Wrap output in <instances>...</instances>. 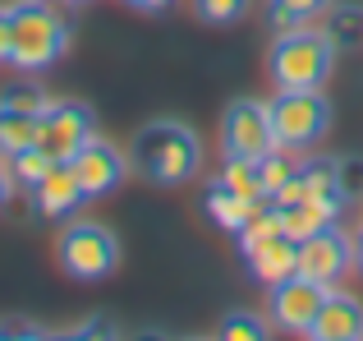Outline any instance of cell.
<instances>
[{
    "label": "cell",
    "instance_id": "obj_1",
    "mask_svg": "<svg viewBox=\"0 0 363 341\" xmlns=\"http://www.w3.org/2000/svg\"><path fill=\"white\" fill-rule=\"evenodd\" d=\"M129 166L157 189L189 185V180L203 170V139H198L184 120H147V125L133 134Z\"/></svg>",
    "mask_w": 363,
    "mask_h": 341
},
{
    "label": "cell",
    "instance_id": "obj_2",
    "mask_svg": "<svg viewBox=\"0 0 363 341\" xmlns=\"http://www.w3.org/2000/svg\"><path fill=\"white\" fill-rule=\"evenodd\" d=\"M9 18H14V51H9V65L23 70V74L51 70L74 42L69 18L60 14V0H14V5H9Z\"/></svg>",
    "mask_w": 363,
    "mask_h": 341
},
{
    "label": "cell",
    "instance_id": "obj_3",
    "mask_svg": "<svg viewBox=\"0 0 363 341\" xmlns=\"http://www.w3.org/2000/svg\"><path fill=\"white\" fill-rule=\"evenodd\" d=\"M331 70H336V42L327 28H290L276 33L272 51H267V74L276 88H327Z\"/></svg>",
    "mask_w": 363,
    "mask_h": 341
},
{
    "label": "cell",
    "instance_id": "obj_4",
    "mask_svg": "<svg viewBox=\"0 0 363 341\" xmlns=\"http://www.w3.org/2000/svg\"><path fill=\"white\" fill-rule=\"evenodd\" d=\"M55 263L69 281H106L120 268V240L111 226L69 217L65 231L55 235Z\"/></svg>",
    "mask_w": 363,
    "mask_h": 341
},
{
    "label": "cell",
    "instance_id": "obj_5",
    "mask_svg": "<svg viewBox=\"0 0 363 341\" xmlns=\"http://www.w3.org/2000/svg\"><path fill=\"white\" fill-rule=\"evenodd\" d=\"M272 129L276 144L303 153L331 129V97L322 88H276L272 97Z\"/></svg>",
    "mask_w": 363,
    "mask_h": 341
},
{
    "label": "cell",
    "instance_id": "obj_6",
    "mask_svg": "<svg viewBox=\"0 0 363 341\" xmlns=\"http://www.w3.org/2000/svg\"><path fill=\"white\" fill-rule=\"evenodd\" d=\"M276 148V129H272V102L262 97H235L221 116V153L225 157H248L257 162L262 153Z\"/></svg>",
    "mask_w": 363,
    "mask_h": 341
},
{
    "label": "cell",
    "instance_id": "obj_7",
    "mask_svg": "<svg viewBox=\"0 0 363 341\" xmlns=\"http://www.w3.org/2000/svg\"><path fill=\"white\" fill-rule=\"evenodd\" d=\"M327 291H331L327 281H313V277H303V272L267 286V318H272V328L276 332L308 337V328H313V318H318Z\"/></svg>",
    "mask_w": 363,
    "mask_h": 341
},
{
    "label": "cell",
    "instance_id": "obj_8",
    "mask_svg": "<svg viewBox=\"0 0 363 341\" xmlns=\"http://www.w3.org/2000/svg\"><path fill=\"white\" fill-rule=\"evenodd\" d=\"M97 134V116H92L88 102H55L37 116V144L55 157V162H69L88 139Z\"/></svg>",
    "mask_w": 363,
    "mask_h": 341
},
{
    "label": "cell",
    "instance_id": "obj_9",
    "mask_svg": "<svg viewBox=\"0 0 363 341\" xmlns=\"http://www.w3.org/2000/svg\"><path fill=\"white\" fill-rule=\"evenodd\" d=\"M350 268H354V235H345L336 222H327L308 240H299V272L303 277L336 286Z\"/></svg>",
    "mask_w": 363,
    "mask_h": 341
},
{
    "label": "cell",
    "instance_id": "obj_10",
    "mask_svg": "<svg viewBox=\"0 0 363 341\" xmlns=\"http://www.w3.org/2000/svg\"><path fill=\"white\" fill-rule=\"evenodd\" d=\"M69 166H74V175H79V185H83V194H88V198L116 194V189L124 185V175L133 170L129 157H124L111 139H101V134H92L88 144L69 157Z\"/></svg>",
    "mask_w": 363,
    "mask_h": 341
},
{
    "label": "cell",
    "instance_id": "obj_11",
    "mask_svg": "<svg viewBox=\"0 0 363 341\" xmlns=\"http://www.w3.org/2000/svg\"><path fill=\"white\" fill-rule=\"evenodd\" d=\"M83 198L88 194H83V185H79V175H74L69 162H55L33 185V207H37V217H46V222H69V217L83 207Z\"/></svg>",
    "mask_w": 363,
    "mask_h": 341
},
{
    "label": "cell",
    "instance_id": "obj_12",
    "mask_svg": "<svg viewBox=\"0 0 363 341\" xmlns=\"http://www.w3.org/2000/svg\"><path fill=\"white\" fill-rule=\"evenodd\" d=\"M308 337L313 341H363V305L354 296L331 286L318 318H313V328H308Z\"/></svg>",
    "mask_w": 363,
    "mask_h": 341
},
{
    "label": "cell",
    "instance_id": "obj_13",
    "mask_svg": "<svg viewBox=\"0 0 363 341\" xmlns=\"http://www.w3.org/2000/svg\"><path fill=\"white\" fill-rule=\"evenodd\" d=\"M244 263H248V272H253L262 286H276V281H285V277L299 272V244H294L290 235H276V240L248 249Z\"/></svg>",
    "mask_w": 363,
    "mask_h": 341
},
{
    "label": "cell",
    "instance_id": "obj_14",
    "mask_svg": "<svg viewBox=\"0 0 363 341\" xmlns=\"http://www.w3.org/2000/svg\"><path fill=\"white\" fill-rule=\"evenodd\" d=\"M299 175H303V198L322 203L327 212H345L350 198L340 194V175H336V157H303L299 162Z\"/></svg>",
    "mask_w": 363,
    "mask_h": 341
},
{
    "label": "cell",
    "instance_id": "obj_15",
    "mask_svg": "<svg viewBox=\"0 0 363 341\" xmlns=\"http://www.w3.org/2000/svg\"><path fill=\"white\" fill-rule=\"evenodd\" d=\"M203 207H207V217H212L221 231H235V235H240L257 203H253V198H244V194H235L225 180H212V185H207V194H203Z\"/></svg>",
    "mask_w": 363,
    "mask_h": 341
},
{
    "label": "cell",
    "instance_id": "obj_16",
    "mask_svg": "<svg viewBox=\"0 0 363 341\" xmlns=\"http://www.w3.org/2000/svg\"><path fill=\"white\" fill-rule=\"evenodd\" d=\"M327 9H331V0H267L262 14H267V23H272V33H290V28L318 23Z\"/></svg>",
    "mask_w": 363,
    "mask_h": 341
},
{
    "label": "cell",
    "instance_id": "obj_17",
    "mask_svg": "<svg viewBox=\"0 0 363 341\" xmlns=\"http://www.w3.org/2000/svg\"><path fill=\"white\" fill-rule=\"evenodd\" d=\"M37 144V116L0 102V157H14Z\"/></svg>",
    "mask_w": 363,
    "mask_h": 341
},
{
    "label": "cell",
    "instance_id": "obj_18",
    "mask_svg": "<svg viewBox=\"0 0 363 341\" xmlns=\"http://www.w3.org/2000/svg\"><path fill=\"white\" fill-rule=\"evenodd\" d=\"M322 28H327V37L336 42V51H350V46L363 42V5H340V0H331V9L322 14Z\"/></svg>",
    "mask_w": 363,
    "mask_h": 341
},
{
    "label": "cell",
    "instance_id": "obj_19",
    "mask_svg": "<svg viewBox=\"0 0 363 341\" xmlns=\"http://www.w3.org/2000/svg\"><path fill=\"white\" fill-rule=\"evenodd\" d=\"M281 222H285V235L299 244V240H308L313 231H322L327 222H340V217H336V212H327L322 203H313V198H299V203L281 207Z\"/></svg>",
    "mask_w": 363,
    "mask_h": 341
},
{
    "label": "cell",
    "instance_id": "obj_20",
    "mask_svg": "<svg viewBox=\"0 0 363 341\" xmlns=\"http://www.w3.org/2000/svg\"><path fill=\"white\" fill-rule=\"evenodd\" d=\"M276 235H285L281 207H276L272 198H262V203L253 207V217H248V222H244V231H240V254L257 249V244H267V240H276Z\"/></svg>",
    "mask_w": 363,
    "mask_h": 341
},
{
    "label": "cell",
    "instance_id": "obj_21",
    "mask_svg": "<svg viewBox=\"0 0 363 341\" xmlns=\"http://www.w3.org/2000/svg\"><path fill=\"white\" fill-rule=\"evenodd\" d=\"M299 162H303V157H299V153H290V148H281V144H276L272 153H262V157H257V175H262L267 198H272L276 189L285 185V180H294V175H299Z\"/></svg>",
    "mask_w": 363,
    "mask_h": 341
},
{
    "label": "cell",
    "instance_id": "obj_22",
    "mask_svg": "<svg viewBox=\"0 0 363 341\" xmlns=\"http://www.w3.org/2000/svg\"><path fill=\"white\" fill-rule=\"evenodd\" d=\"M5 162H9V175H14V185H18V189H33V185H37V180H42V175H46V170H51V166H55V157H51V153H46V148H42V144H33V148H23V153H14V157H5Z\"/></svg>",
    "mask_w": 363,
    "mask_h": 341
},
{
    "label": "cell",
    "instance_id": "obj_23",
    "mask_svg": "<svg viewBox=\"0 0 363 341\" xmlns=\"http://www.w3.org/2000/svg\"><path fill=\"white\" fill-rule=\"evenodd\" d=\"M216 180H225L235 194L253 198V203H262V198H267L262 175H257V162H248V157H225V166H221V175H216Z\"/></svg>",
    "mask_w": 363,
    "mask_h": 341
},
{
    "label": "cell",
    "instance_id": "obj_24",
    "mask_svg": "<svg viewBox=\"0 0 363 341\" xmlns=\"http://www.w3.org/2000/svg\"><path fill=\"white\" fill-rule=\"evenodd\" d=\"M253 0H194V14L198 23H212V28H230L248 14Z\"/></svg>",
    "mask_w": 363,
    "mask_h": 341
},
{
    "label": "cell",
    "instance_id": "obj_25",
    "mask_svg": "<svg viewBox=\"0 0 363 341\" xmlns=\"http://www.w3.org/2000/svg\"><path fill=\"white\" fill-rule=\"evenodd\" d=\"M0 102H5V107H18V111H33V116H42V111L51 107L46 88H42V83H33V79L5 83V88H0Z\"/></svg>",
    "mask_w": 363,
    "mask_h": 341
},
{
    "label": "cell",
    "instance_id": "obj_26",
    "mask_svg": "<svg viewBox=\"0 0 363 341\" xmlns=\"http://www.w3.org/2000/svg\"><path fill=\"white\" fill-rule=\"evenodd\" d=\"M225 341H262L272 328H267L262 314H253V309H235V314H225V323L216 328Z\"/></svg>",
    "mask_w": 363,
    "mask_h": 341
},
{
    "label": "cell",
    "instance_id": "obj_27",
    "mask_svg": "<svg viewBox=\"0 0 363 341\" xmlns=\"http://www.w3.org/2000/svg\"><path fill=\"white\" fill-rule=\"evenodd\" d=\"M336 175L345 198H363V157H336Z\"/></svg>",
    "mask_w": 363,
    "mask_h": 341
},
{
    "label": "cell",
    "instance_id": "obj_28",
    "mask_svg": "<svg viewBox=\"0 0 363 341\" xmlns=\"http://www.w3.org/2000/svg\"><path fill=\"white\" fill-rule=\"evenodd\" d=\"M9 51H14V18L9 5H0V65H9Z\"/></svg>",
    "mask_w": 363,
    "mask_h": 341
},
{
    "label": "cell",
    "instance_id": "obj_29",
    "mask_svg": "<svg viewBox=\"0 0 363 341\" xmlns=\"http://www.w3.org/2000/svg\"><path fill=\"white\" fill-rule=\"evenodd\" d=\"M69 337H116V323H111V318H92V323H83V328H74Z\"/></svg>",
    "mask_w": 363,
    "mask_h": 341
},
{
    "label": "cell",
    "instance_id": "obj_30",
    "mask_svg": "<svg viewBox=\"0 0 363 341\" xmlns=\"http://www.w3.org/2000/svg\"><path fill=\"white\" fill-rule=\"evenodd\" d=\"M129 9H138V14H166V9H175L179 0H124Z\"/></svg>",
    "mask_w": 363,
    "mask_h": 341
},
{
    "label": "cell",
    "instance_id": "obj_31",
    "mask_svg": "<svg viewBox=\"0 0 363 341\" xmlns=\"http://www.w3.org/2000/svg\"><path fill=\"white\" fill-rule=\"evenodd\" d=\"M14 175H9V162H5V157H0V207H5L9 203V198H14Z\"/></svg>",
    "mask_w": 363,
    "mask_h": 341
},
{
    "label": "cell",
    "instance_id": "obj_32",
    "mask_svg": "<svg viewBox=\"0 0 363 341\" xmlns=\"http://www.w3.org/2000/svg\"><path fill=\"white\" fill-rule=\"evenodd\" d=\"M0 337H42V332L28 323H0Z\"/></svg>",
    "mask_w": 363,
    "mask_h": 341
},
{
    "label": "cell",
    "instance_id": "obj_33",
    "mask_svg": "<svg viewBox=\"0 0 363 341\" xmlns=\"http://www.w3.org/2000/svg\"><path fill=\"white\" fill-rule=\"evenodd\" d=\"M354 263H359V272H363V231L354 235Z\"/></svg>",
    "mask_w": 363,
    "mask_h": 341
},
{
    "label": "cell",
    "instance_id": "obj_34",
    "mask_svg": "<svg viewBox=\"0 0 363 341\" xmlns=\"http://www.w3.org/2000/svg\"><path fill=\"white\" fill-rule=\"evenodd\" d=\"M60 5H69V9H79V5H92V0H60Z\"/></svg>",
    "mask_w": 363,
    "mask_h": 341
}]
</instances>
